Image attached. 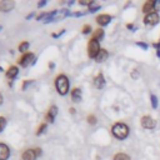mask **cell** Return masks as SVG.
Here are the masks:
<instances>
[{"label":"cell","instance_id":"cell-1","mask_svg":"<svg viewBox=\"0 0 160 160\" xmlns=\"http://www.w3.org/2000/svg\"><path fill=\"white\" fill-rule=\"evenodd\" d=\"M111 132L118 139H125L129 135V126L124 122H116L111 128Z\"/></svg>","mask_w":160,"mask_h":160},{"label":"cell","instance_id":"cell-2","mask_svg":"<svg viewBox=\"0 0 160 160\" xmlns=\"http://www.w3.org/2000/svg\"><path fill=\"white\" fill-rule=\"evenodd\" d=\"M55 86L60 95H66L69 91V79L62 74L59 75L55 80Z\"/></svg>","mask_w":160,"mask_h":160},{"label":"cell","instance_id":"cell-3","mask_svg":"<svg viewBox=\"0 0 160 160\" xmlns=\"http://www.w3.org/2000/svg\"><path fill=\"white\" fill-rule=\"evenodd\" d=\"M100 50L101 49H100L99 41L95 40V39H91L89 41V44H88V55H89V58H94L95 59L98 56V54H99Z\"/></svg>","mask_w":160,"mask_h":160},{"label":"cell","instance_id":"cell-4","mask_svg":"<svg viewBox=\"0 0 160 160\" xmlns=\"http://www.w3.org/2000/svg\"><path fill=\"white\" fill-rule=\"evenodd\" d=\"M144 22L145 24H149V25H155L159 22V15L158 12H150V14H146L145 18H144Z\"/></svg>","mask_w":160,"mask_h":160},{"label":"cell","instance_id":"cell-5","mask_svg":"<svg viewBox=\"0 0 160 160\" xmlns=\"http://www.w3.org/2000/svg\"><path fill=\"white\" fill-rule=\"evenodd\" d=\"M32 59H34V54L32 52H25L20 59H19V64L22 66V68H25V66H28L31 61H32Z\"/></svg>","mask_w":160,"mask_h":160},{"label":"cell","instance_id":"cell-6","mask_svg":"<svg viewBox=\"0 0 160 160\" xmlns=\"http://www.w3.org/2000/svg\"><path fill=\"white\" fill-rule=\"evenodd\" d=\"M155 120L150 116H142L141 118V126L145 128V129H152L155 128Z\"/></svg>","mask_w":160,"mask_h":160},{"label":"cell","instance_id":"cell-7","mask_svg":"<svg viewBox=\"0 0 160 160\" xmlns=\"http://www.w3.org/2000/svg\"><path fill=\"white\" fill-rule=\"evenodd\" d=\"M10 156V149L6 144L0 142V160H8Z\"/></svg>","mask_w":160,"mask_h":160},{"label":"cell","instance_id":"cell-8","mask_svg":"<svg viewBox=\"0 0 160 160\" xmlns=\"http://www.w3.org/2000/svg\"><path fill=\"white\" fill-rule=\"evenodd\" d=\"M36 156H38V154H36L35 150L28 149V150H25V151L22 152V156H21V158H22V160H35Z\"/></svg>","mask_w":160,"mask_h":160},{"label":"cell","instance_id":"cell-9","mask_svg":"<svg viewBox=\"0 0 160 160\" xmlns=\"http://www.w3.org/2000/svg\"><path fill=\"white\" fill-rule=\"evenodd\" d=\"M14 8V1H9V0H4V1H0V11H10L11 9Z\"/></svg>","mask_w":160,"mask_h":160},{"label":"cell","instance_id":"cell-10","mask_svg":"<svg viewBox=\"0 0 160 160\" xmlns=\"http://www.w3.org/2000/svg\"><path fill=\"white\" fill-rule=\"evenodd\" d=\"M110 20H111V16L108 15V14H101L96 18V22L99 25H108L110 22Z\"/></svg>","mask_w":160,"mask_h":160},{"label":"cell","instance_id":"cell-11","mask_svg":"<svg viewBox=\"0 0 160 160\" xmlns=\"http://www.w3.org/2000/svg\"><path fill=\"white\" fill-rule=\"evenodd\" d=\"M94 85H95V88H98V89H101V88L105 85V79H104L102 74H98V76L94 79Z\"/></svg>","mask_w":160,"mask_h":160},{"label":"cell","instance_id":"cell-12","mask_svg":"<svg viewBox=\"0 0 160 160\" xmlns=\"http://www.w3.org/2000/svg\"><path fill=\"white\" fill-rule=\"evenodd\" d=\"M155 8V1L150 0V1H146L144 5H142V11L146 12V14H150V11H152Z\"/></svg>","mask_w":160,"mask_h":160},{"label":"cell","instance_id":"cell-13","mask_svg":"<svg viewBox=\"0 0 160 160\" xmlns=\"http://www.w3.org/2000/svg\"><path fill=\"white\" fill-rule=\"evenodd\" d=\"M108 56H109V52H108L105 49H101V50L99 51L98 56L95 58V60H96L98 62H102V61H105V60L108 59Z\"/></svg>","mask_w":160,"mask_h":160},{"label":"cell","instance_id":"cell-14","mask_svg":"<svg viewBox=\"0 0 160 160\" xmlns=\"http://www.w3.org/2000/svg\"><path fill=\"white\" fill-rule=\"evenodd\" d=\"M71 99H72V101L79 102L81 100V90L78 89V88L72 89V91H71Z\"/></svg>","mask_w":160,"mask_h":160},{"label":"cell","instance_id":"cell-15","mask_svg":"<svg viewBox=\"0 0 160 160\" xmlns=\"http://www.w3.org/2000/svg\"><path fill=\"white\" fill-rule=\"evenodd\" d=\"M56 114H58V108H56V106H51V108L49 109V111H48L46 119H48L50 122H52V121H54V118L56 116Z\"/></svg>","mask_w":160,"mask_h":160},{"label":"cell","instance_id":"cell-16","mask_svg":"<svg viewBox=\"0 0 160 160\" xmlns=\"http://www.w3.org/2000/svg\"><path fill=\"white\" fill-rule=\"evenodd\" d=\"M18 71H19V69H18L16 66H11V68H9V70L6 71V76H8L10 80H12V79L18 75Z\"/></svg>","mask_w":160,"mask_h":160},{"label":"cell","instance_id":"cell-17","mask_svg":"<svg viewBox=\"0 0 160 160\" xmlns=\"http://www.w3.org/2000/svg\"><path fill=\"white\" fill-rule=\"evenodd\" d=\"M102 36H104V31L101 30V29H96L94 32H92V38L91 39H95V40H100V39H102Z\"/></svg>","mask_w":160,"mask_h":160},{"label":"cell","instance_id":"cell-18","mask_svg":"<svg viewBox=\"0 0 160 160\" xmlns=\"http://www.w3.org/2000/svg\"><path fill=\"white\" fill-rule=\"evenodd\" d=\"M114 160H130V158H129V155H126L124 152H119L114 156Z\"/></svg>","mask_w":160,"mask_h":160},{"label":"cell","instance_id":"cell-19","mask_svg":"<svg viewBox=\"0 0 160 160\" xmlns=\"http://www.w3.org/2000/svg\"><path fill=\"white\" fill-rule=\"evenodd\" d=\"M28 48H29V42H28V41H22V42L19 45V51H20V52H25V51L28 50Z\"/></svg>","mask_w":160,"mask_h":160},{"label":"cell","instance_id":"cell-20","mask_svg":"<svg viewBox=\"0 0 160 160\" xmlns=\"http://www.w3.org/2000/svg\"><path fill=\"white\" fill-rule=\"evenodd\" d=\"M5 126H6V119L2 118V116H0V132L5 129Z\"/></svg>","mask_w":160,"mask_h":160},{"label":"cell","instance_id":"cell-21","mask_svg":"<svg viewBox=\"0 0 160 160\" xmlns=\"http://www.w3.org/2000/svg\"><path fill=\"white\" fill-rule=\"evenodd\" d=\"M46 129V124H41L40 126H39V129H38V131H36V135H40L41 132H44V130Z\"/></svg>","mask_w":160,"mask_h":160},{"label":"cell","instance_id":"cell-22","mask_svg":"<svg viewBox=\"0 0 160 160\" xmlns=\"http://www.w3.org/2000/svg\"><path fill=\"white\" fill-rule=\"evenodd\" d=\"M151 105H152V108L158 106V98L155 95H151Z\"/></svg>","mask_w":160,"mask_h":160},{"label":"cell","instance_id":"cell-23","mask_svg":"<svg viewBox=\"0 0 160 160\" xmlns=\"http://www.w3.org/2000/svg\"><path fill=\"white\" fill-rule=\"evenodd\" d=\"M88 121L94 125V124H96V118H95L94 115H89V116H88Z\"/></svg>","mask_w":160,"mask_h":160},{"label":"cell","instance_id":"cell-24","mask_svg":"<svg viewBox=\"0 0 160 160\" xmlns=\"http://www.w3.org/2000/svg\"><path fill=\"white\" fill-rule=\"evenodd\" d=\"M90 31H91V26L90 25H85L82 28V34H89Z\"/></svg>","mask_w":160,"mask_h":160},{"label":"cell","instance_id":"cell-25","mask_svg":"<svg viewBox=\"0 0 160 160\" xmlns=\"http://www.w3.org/2000/svg\"><path fill=\"white\" fill-rule=\"evenodd\" d=\"M79 2H80L81 5H89V6L92 4V1H90V0H81V1H79Z\"/></svg>","mask_w":160,"mask_h":160},{"label":"cell","instance_id":"cell-26","mask_svg":"<svg viewBox=\"0 0 160 160\" xmlns=\"http://www.w3.org/2000/svg\"><path fill=\"white\" fill-rule=\"evenodd\" d=\"M138 45H139V46H141V48H144V49H146V48H148V46H146V44H141V42H139Z\"/></svg>","mask_w":160,"mask_h":160},{"label":"cell","instance_id":"cell-27","mask_svg":"<svg viewBox=\"0 0 160 160\" xmlns=\"http://www.w3.org/2000/svg\"><path fill=\"white\" fill-rule=\"evenodd\" d=\"M45 4H46V1H41V2H39L38 5H39V6H42V5H45Z\"/></svg>","mask_w":160,"mask_h":160},{"label":"cell","instance_id":"cell-28","mask_svg":"<svg viewBox=\"0 0 160 160\" xmlns=\"http://www.w3.org/2000/svg\"><path fill=\"white\" fill-rule=\"evenodd\" d=\"M1 104H2V95L0 94V105H1Z\"/></svg>","mask_w":160,"mask_h":160},{"label":"cell","instance_id":"cell-29","mask_svg":"<svg viewBox=\"0 0 160 160\" xmlns=\"http://www.w3.org/2000/svg\"><path fill=\"white\" fill-rule=\"evenodd\" d=\"M158 55H159V56H160V50H159V51H158Z\"/></svg>","mask_w":160,"mask_h":160},{"label":"cell","instance_id":"cell-30","mask_svg":"<svg viewBox=\"0 0 160 160\" xmlns=\"http://www.w3.org/2000/svg\"><path fill=\"white\" fill-rule=\"evenodd\" d=\"M1 70H2V69H1V66H0V71H1Z\"/></svg>","mask_w":160,"mask_h":160},{"label":"cell","instance_id":"cell-31","mask_svg":"<svg viewBox=\"0 0 160 160\" xmlns=\"http://www.w3.org/2000/svg\"><path fill=\"white\" fill-rule=\"evenodd\" d=\"M0 29H1V26H0Z\"/></svg>","mask_w":160,"mask_h":160}]
</instances>
